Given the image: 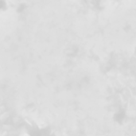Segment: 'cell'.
I'll return each instance as SVG.
<instances>
[{
    "label": "cell",
    "mask_w": 136,
    "mask_h": 136,
    "mask_svg": "<svg viewBox=\"0 0 136 136\" xmlns=\"http://www.w3.org/2000/svg\"></svg>",
    "instance_id": "obj_1"
}]
</instances>
